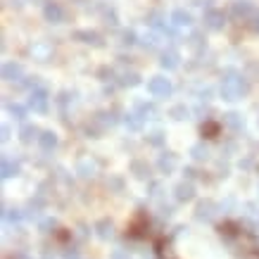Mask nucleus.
<instances>
[{"label": "nucleus", "instance_id": "nucleus-1", "mask_svg": "<svg viewBox=\"0 0 259 259\" xmlns=\"http://www.w3.org/2000/svg\"><path fill=\"white\" fill-rule=\"evenodd\" d=\"M114 259H126V257H124L121 252H117V255H114Z\"/></svg>", "mask_w": 259, "mask_h": 259}]
</instances>
